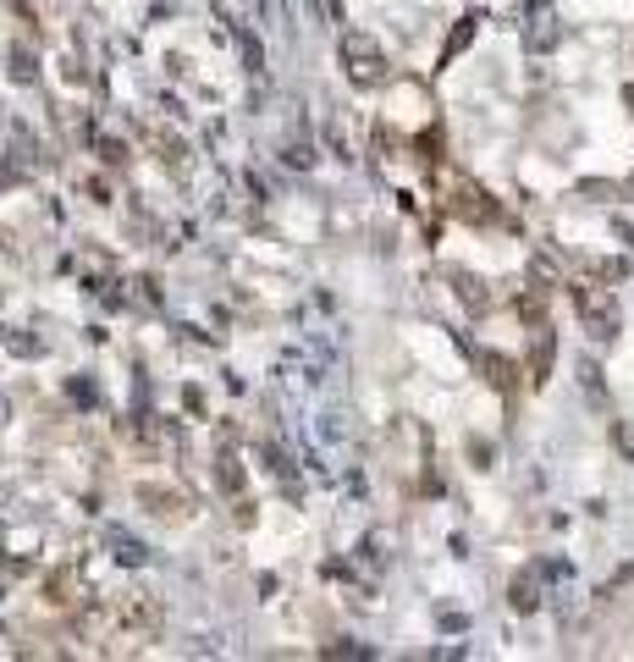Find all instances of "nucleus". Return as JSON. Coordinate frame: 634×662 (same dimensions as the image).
<instances>
[{
	"mask_svg": "<svg viewBox=\"0 0 634 662\" xmlns=\"http://www.w3.org/2000/svg\"><path fill=\"white\" fill-rule=\"evenodd\" d=\"M552 326L547 321H536V348H530V381L536 387H547V376H552Z\"/></svg>",
	"mask_w": 634,
	"mask_h": 662,
	"instance_id": "nucleus-4",
	"label": "nucleus"
},
{
	"mask_svg": "<svg viewBox=\"0 0 634 662\" xmlns=\"http://www.w3.org/2000/svg\"><path fill=\"white\" fill-rule=\"evenodd\" d=\"M475 28H480V17H464L453 33H447V44H442V66H453L464 50H469V39H475Z\"/></svg>",
	"mask_w": 634,
	"mask_h": 662,
	"instance_id": "nucleus-5",
	"label": "nucleus"
},
{
	"mask_svg": "<svg viewBox=\"0 0 634 662\" xmlns=\"http://www.w3.org/2000/svg\"><path fill=\"white\" fill-rule=\"evenodd\" d=\"M447 210H453V216H464V221H497L492 193H486V188H475V182H469V177H458V171H447Z\"/></svg>",
	"mask_w": 634,
	"mask_h": 662,
	"instance_id": "nucleus-1",
	"label": "nucleus"
},
{
	"mask_svg": "<svg viewBox=\"0 0 634 662\" xmlns=\"http://www.w3.org/2000/svg\"><path fill=\"white\" fill-rule=\"evenodd\" d=\"M574 304L591 326V337H613L619 332V304L607 298V287H591V282H574Z\"/></svg>",
	"mask_w": 634,
	"mask_h": 662,
	"instance_id": "nucleus-2",
	"label": "nucleus"
},
{
	"mask_svg": "<svg viewBox=\"0 0 634 662\" xmlns=\"http://www.w3.org/2000/svg\"><path fill=\"white\" fill-rule=\"evenodd\" d=\"M480 365H486V370H492V387H503V392H508V387H514V365H508V359H497V354H486V359H480Z\"/></svg>",
	"mask_w": 634,
	"mask_h": 662,
	"instance_id": "nucleus-6",
	"label": "nucleus"
},
{
	"mask_svg": "<svg viewBox=\"0 0 634 662\" xmlns=\"http://www.w3.org/2000/svg\"><path fill=\"white\" fill-rule=\"evenodd\" d=\"M342 55H348V77L359 83V88H370V83H381V72H387V55L364 39V33H342Z\"/></svg>",
	"mask_w": 634,
	"mask_h": 662,
	"instance_id": "nucleus-3",
	"label": "nucleus"
}]
</instances>
